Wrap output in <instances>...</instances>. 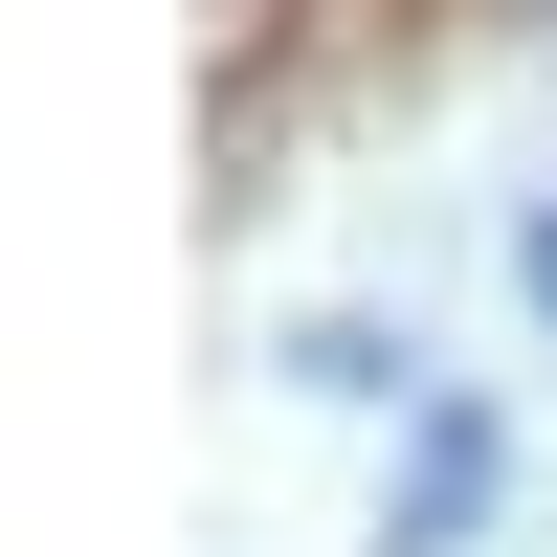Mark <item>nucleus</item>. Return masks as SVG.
<instances>
[{
	"label": "nucleus",
	"instance_id": "f257e3e1",
	"mask_svg": "<svg viewBox=\"0 0 557 557\" xmlns=\"http://www.w3.org/2000/svg\"><path fill=\"white\" fill-rule=\"evenodd\" d=\"M491 513V424H424V469H401V557H446Z\"/></svg>",
	"mask_w": 557,
	"mask_h": 557
},
{
	"label": "nucleus",
	"instance_id": "f03ea898",
	"mask_svg": "<svg viewBox=\"0 0 557 557\" xmlns=\"http://www.w3.org/2000/svg\"><path fill=\"white\" fill-rule=\"evenodd\" d=\"M513 268H535V312H557V223H535V246H513Z\"/></svg>",
	"mask_w": 557,
	"mask_h": 557
}]
</instances>
